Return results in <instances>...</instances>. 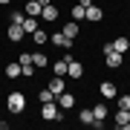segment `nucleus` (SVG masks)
Masks as SVG:
<instances>
[{
  "instance_id": "1",
  "label": "nucleus",
  "mask_w": 130,
  "mask_h": 130,
  "mask_svg": "<svg viewBox=\"0 0 130 130\" xmlns=\"http://www.w3.org/2000/svg\"><path fill=\"white\" fill-rule=\"evenodd\" d=\"M41 119L43 121H61L64 119V110L58 107V101H43L41 104Z\"/></svg>"
},
{
  "instance_id": "2",
  "label": "nucleus",
  "mask_w": 130,
  "mask_h": 130,
  "mask_svg": "<svg viewBox=\"0 0 130 130\" xmlns=\"http://www.w3.org/2000/svg\"><path fill=\"white\" fill-rule=\"evenodd\" d=\"M6 107H9V113H23L26 110V98H23V93H9V98H6Z\"/></svg>"
},
{
  "instance_id": "3",
  "label": "nucleus",
  "mask_w": 130,
  "mask_h": 130,
  "mask_svg": "<svg viewBox=\"0 0 130 130\" xmlns=\"http://www.w3.org/2000/svg\"><path fill=\"white\" fill-rule=\"evenodd\" d=\"M104 61H107V67H110V70H119L121 61H124V55L116 52V49H107V52H104Z\"/></svg>"
},
{
  "instance_id": "4",
  "label": "nucleus",
  "mask_w": 130,
  "mask_h": 130,
  "mask_svg": "<svg viewBox=\"0 0 130 130\" xmlns=\"http://www.w3.org/2000/svg\"><path fill=\"white\" fill-rule=\"evenodd\" d=\"M67 75H70V78H84V64L75 61V58H70L67 61Z\"/></svg>"
},
{
  "instance_id": "5",
  "label": "nucleus",
  "mask_w": 130,
  "mask_h": 130,
  "mask_svg": "<svg viewBox=\"0 0 130 130\" xmlns=\"http://www.w3.org/2000/svg\"><path fill=\"white\" fill-rule=\"evenodd\" d=\"M84 18H87L90 23H101V20H104V9H101V6H87Z\"/></svg>"
},
{
  "instance_id": "6",
  "label": "nucleus",
  "mask_w": 130,
  "mask_h": 130,
  "mask_svg": "<svg viewBox=\"0 0 130 130\" xmlns=\"http://www.w3.org/2000/svg\"><path fill=\"white\" fill-rule=\"evenodd\" d=\"M55 101H58V107H61V110H72V107H75V95L64 90L61 95H55Z\"/></svg>"
},
{
  "instance_id": "7",
  "label": "nucleus",
  "mask_w": 130,
  "mask_h": 130,
  "mask_svg": "<svg viewBox=\"0 0 130 130\" xmlns=\"http://www.w3.org/2000/svg\"><path fill=\"white\" fill-rule=\"evenodd\" d=\"M49 41H52V43H55V46H58V49H72V38H67L64 32H55V35H52V38H49Z\"/></svg>"
},
{
  "instance_id": "8",
  "label": "nucleus",
  "mask_w": 130,
  "mask_h": 130,
  "mask_svg": "<svg viewBox=\"0 0 130 130\" xmlns=\"http://www.w3.org/2000/svg\"><path fill=\"white\" fill-rule=\"evenodd\" d=\"M6 35H9V41L12 43H20V41H23V26H20V23H9V32H6Z\"/></svg>"
},
{
  "instance_id": "9",
  "label": "nucleus",
  "mask_w": 130,
  "mask_h": 130,
  "mask_svg": "<svg viewBox=\"0 0 130 130\" xmlns=\"http://www.w3.org/2000/svg\"><path fill=\"white\" fill-rule=\"evenodd\" d=\"M41 9H43V6L38 3V0H26V6H23L26 18H41Z\"/></svg>"
},
{
  "instance_id": "10",
  "label": "nucleus",
  "mask_w": 130,
  "mask_h": 130,
  "mask_svg": "<svg viewBox=\"0 0 130 130\" xmlns=\"http://www.w3.org/2000/svg\"><path fill=\"white\" fill-rule=\"evenodd\" d=\"M41 20H46V23H52V20H58V6H43L41 9Z\"/></svg>"
},
{
  "instance_id": "11",
  "label": "nucleus",
  "mask_w": 130,
  "mask_h": 130,
  "mask_svg": "<svg viewBox=\"0 0 130 130\" xmlns=\"http://www.w3.org/2000/svg\"><path fill=\"white\" fill-rule=\"evenodd\" d=\"M61 32L75 41V38H78V32H81V23H78V20H70V23H64V29H61Z\"/></svg>"
},
{
  "instance_id": "12",
  "label": "nucleus",
  "mask_w": 130,
  "mask_h": 130,
  "mask_svg": "<svg viewBox=\"0 0 130 130\" xmlns=\"http://www.w3.org/2000/svg\"><path fill=\"white\" fill-rule=\"evenodd\" d=\"M98 90H101L104 98H116V95H119V90H116V84H113V81H101V87H98Z\"/></svg>"
},
{
  "instance_id": "13",
  "label": "nucleus",
  "mask_w": 130,
  "mask_h": 130,
  "mask_svg": "<svg viewBox=\"0 0 130 130\" xmlns=\"http://www.w3.org/2000/svg\"><path fill=\"white\" fill-rule=\"evenodd\" d=\"M113 49H116V52H121V55H124V52L130 49V38H127V35H119L116 41H113Z\"/></svg>"
},
{
  "instance_id": "14",
  "label": "nucleus",
  "mask_w": 130,
  "mask_h": 130,
  "mask_svg": "<svg viewBox=\"0 0 130 130\" xmlns=\"http://www.w3.org/2000/svg\"><path fill=\"white\" fill-rule=\"evenodd\" d=\"M46 87H49V93H52V95H61V93H64V78H61V75H55V78L46 84Z\"/></svg>"
},
{
  "instance_id": "15",
  "label": "nucleus",
  "mask_w": 130,
  "mask_h": 130,
  "mask_svg": "<svg viewBox=\"0 0 130 130\" xmlns=\"http://www.w3.org/2000/svg\"><path fill=\"white\" fill-rule=\"evenodd\" d=\"M78 121H81V124H90V127H93V121H95L93 110H90V107H84V110L78 113ZM98 121H101V119H98Z\"/></svg>"
},
{
  "instance_id": "16",
  "label": "nucleus",
  "mask_w": 130,
  "mask_h": 130,
  "mask_svg": "<svg viewBox=\"0 0 130 130\" xmlns=\"http://www.w3.org/2000/svg\"><path fill=\"white\" fill-rule=\"evenodd\" d=\"M90 110H93V116H95V119H101V121L107 119V113H110V110H107V104H104V101L93 104V107H90Z\"/></svg>"
},
{
  "instance_id": "17",
  "label": "nucleus",
  "mask_w": 130,
  "mask_h": 130,
  "mask_svg": "<svg viewBox=\"0 0 130 130\" xmlns=\"http://www.w3.org/2000/svg\"><path fill=\"white\" fill-rule=\"evenodd\" d=\"M32 64H35V70H43L49 61H46V55H43V52H32Z\"/></svg>"
},
{
  "instance_id": "18",
  "label": "nucleus",
  "mask_w": 130,
  "mask_h": 130,
  "mask_svg": "<svg viewBox=\"0 0 130 130\" xmlns=\"http://www.w3.org/2000/svg\"><path fill=\"white\" fill-rule=\"evenodd\" d=\"M6 78H20V64H18V61H14V64H6Z\"/></svg>"
},
{
  "instance_id": "19",
  "label": "nucleus",
  "mask_w": 130,
  "mask_h": 130,
  "mask_svg": "<svg viewBox=\"0 0 130 130\" xmlns=\"http://www.w3.org/2000/svg\"><path fill=\"white\" fill-rule=\"evenodd\" d=\"M20 26H23V32H29V35H32L35 29H41V26H38V18H23V23H20Z\"/></svg>"
},
{
  "instance_id": "20",
  "label": "nucleus",
  "mask_w": 130,
  "mask_h": 130,
  "mask_svg": "<svg viewBox=\"0 0 130 130\" xmlns=\"http://www.w3.org/2000/svg\"><path fill=\"white\" fill-rule=\"evenodd\" d=\"M32 41L38 43V46H43V43H46L49 38H46V32H43V29H35V32H32Z\"/></svg>"
},
{
  "instance_id": "21",
  "label": "nucleus",
  "mask_w": 130,
  "mask_h": 130,
  "mask_svg": "<svg viewBox=\"0 0 130 130\" xmlns=\"http://www.w3.org/2000/svg\"><path fill=\"white\" fill-rule=\"evenodd\" d=\"M52 72L64 78V75H67V61H55V64H52Z\"/></svg>"
},
{
  "instance_id": "22",
  "label": "nucleus",
  "mask_w": 130,
  "mask_h": 130,
  "mask_svg": "<svg viewBox=\"0 0 130 130\" xmlns=\"http://www.w3.org/2000/svg\"><path fill=\"white\" fill-rule=\"evenodd\" d=\"M23 18H26V12H20V9H14L9 14V23H23Z\"/></svg>"
},
{
  "instance_id": "23",
  "label": "nucleus",
  "mask_w": 130,
  "mask_h": 130,
  "mask_svg": "<svg viewBox=\"0 0 130 130\" xmlns=\"http://www.w3.org/2000/svg\"><path fill=\"white\" fill-rule=\"evenodd\" d=\"M84 12H87V9H84L81 3H78V6H72V20H84Z\"/></svg>"
},
{
  "instance_id": "24",
  "label": "nucleus",
  "mask_w": 130,
  "mask_h": 130,
  "mask_svg": "<svg viewBox=\"0 0 130 130\" xmlns=\"http://www.w3.org/2000/svg\"><path fill=\"white\" fill-rule=\"evenodd\" d=\"M18 64H20V67H26V64H32V52H20V58H18Z\"/></svg>"
},
{
  "instance_id": "25",
  "label": "nucleus",
  "mask_w": 130,
  "mask_h": 130,
  "mask_svg": "<svg viewBox=\"0 0 130 130\" xmlns=\"http://www.w3.org/2000/svg\"><path fill=\"white\" fill-rule=\"evenodd\" d=\"M38 98H41V104H43V101H55V95L49 93V87H46V90H41V95H38Z\"/></svg>"
},
{
  "instance_id": "26",
  "label": "nucleus",
  "mask_w": 130,
  "mask_h": 130,
  "mask_svg": "<svg viewBox=\"0 0 130 130\" xmlns=\"http://www.w3.org/2000/svg\"><path fill=\"white\" fill-rule=\"evenodd\" d=\"M116 101H119V107H121V110H130V95H119Z\"/></svg>"
},
{
  "instance_id": "27",
  "label": "nucleus",
  "mask_w": 130,
  "mask_h": 130,
  "mask_svg": "<svg viewBox=\"0 0 130 130\" xmlns=\"http://www.w3.org/2000/svg\"><path fill=\"white\" fill-rule=\"evenodd\" d=\"M78 3L84 6V9H87V6H93V0H78Z\"/></svg>"
},
{
  "instance_id": "28",
  "label": "nucleus",
  "mask_w": 130,
  "mask_h": 130,
  "mask_svg": "<svg viewBox=\"0 0 130 130\" xmlns=\"http://www.w3.org/2000/svg\"><path fill=\"white\" fill-rule=\"evenodd\" d=\"M38 3H41V6H49V3H52V0H38Z\"/></svg>"
},
{
  "instance_id": "29",
  "label": "nucleus",
  "mask_w": 130,
  "mask_h": 130,
  "mask_svg": "<svg viewBox=\"0 0 130 130\" xmlns=\"http://www.w3.org/2000/svg\"><path fill=\"white\" fill-rule=\"evenodd\" d=\"M9 3H12V0H0V6H9Z\"/></svg>"
},
{
  "instance_id": "30",
  "label": "nucleus",
  "mask_w": 130,
  "mask_h": 130,
  "mask_svg": "<svg viewBox=\"0 0 130 130\" xmlns=\"http://www.w3.org/2000/svg\"><path fill=\"white\" fill-rule=\"evenodd\" d=\"M127 32H130V23H127Z\"/></svg>"
},
{
  "instance_id": "31",
  "label": "nucleus",
  "mask_w": 130,
  "mask_h": 130,
  "mask_svg": "<svg viewBox=\"0 0 130 130\" xmlns=\"http://www.w3.org/2000/svg\"><path fill=\"white\" fill-rule=\"evenodd\" d=\"M0 119H3V116H0Z\"/></svg>"
}]
</instances>
